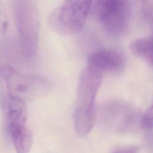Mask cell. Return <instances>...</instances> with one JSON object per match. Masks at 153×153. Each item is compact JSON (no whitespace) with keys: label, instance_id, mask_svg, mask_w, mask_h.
Wrapping results in <instances>:
<instances>
[{"label":"cell","instance_id":"obj_11","mask_svg":"<svg viewBox=\"0 0 153 153\" xmlns=\"http://www.w3.org/2000/svg\"><path fill=\"white\" fill-rule=\"evenodd\" d=\"M140 123L144 128H153V97L152 104L143 113L140 120Z\"/></svg>","mask_w":153,"mask_h":153},{"label":"cell","instance_id":"obj_12","mask_svg":"<svg viewBox=\"0 0 153 153\" xmlns=\"http://www.w3.org/2000/svg\"><path fill=\"white\" fill-rule=\"evenodd\" d=\"M8 17L2 0H0V33L6 32L8 27Z\"/></svg>","mask_w":153,"mask_h":153},{"label":"cell","instance_id":"obj_4","mask_svg":"<svg viewBox=\"0 0 153 153\" xmlns=\"http://www.w3.org/2000/svg\"><path fill=\"white\" fill-rule=\"evenodd\" d=\"M90 12L109 35L115 37L127 31L131 18L128 0H91Z\"/></svg>","mask_w":153,"mask_h":153},{"label":"cell","instance_id":"obj_3","mask_svg":"<svg viewBox=\"0 0 153 153\" xmlns=\"http://www.w3.org/2000/svg\"><path fill=\"white\" fill-rule=\"evenodd\" d=\"M7 126L17 153H28L33 136L27 126V111L25 102L7 94L2 100Z\"/></svg>","mask_w":153,"mask_h":153},{"label":"cell","instance_id":"obj_10","mask_svg":"<svg viewBox=\"0 0 153 153\" xmlns=\"http://www.w3.org/2000/svg\"><path fill=\"white\" fill-rule=\"evenodd\" d=\"M131 17L143 23L153 17V0H128Z\"/></svg>","mask_w":153,"mask_h":153},{"label":"cell","instance_id":"obj_6","mask_svg":"<svg viewBox=\"0 0 153 153\" xmlns=\"http://www.w3.org/2000/svg\"><path fill=\"white\" fill-rule=\"evenodd\" d=\"M14 13L21 53L26 57H31L36 51L39 39L38 11L28 1L17 0L15 3Z\"/></svg>","mask_w":153,"mask_h":153},{"label":"cell","instance_id":"obj_7","mask_svg":"<svg viewBox=\"0 0 153 153\" xmlns=\"http://www.w3.org/2000/svg\"><path fill=\"white\" fill-rule=\"evenodd\" d=\"M123 65L121 54L112 49H102L91 53L87 58V68L102 74L120 70Z\"/></svg>","mask_w":153,"mask_h":153},{"label":"cell","instance_id":"obj_2","mask_svg":"<svg viewBox=\"0 0 153 153\" xmlns=\"http://www.w3.org/2000/svg\"><path fill=\"white\" fill-rule=\"evenodd\" d=\"M91 0H63L49 14L47 25L62 36L79 33L82 30L90 10Z\"/></svg>","mask_w":153,"mask_h":153},{"label":"cell","instance_id":"obj_9","mask_svg":"<svg viewBox=\"0 0 153 153\" xmlns=\"http://www.w3.org/2000/svg\"><path fill=\"white\" fill-rule=\"evenodd\" d=\"M152 35L139 38L130 44V51L153 66V17L151 20Z\"/></svg>","mask_w":153,"mask_h":153},{"label":"cell","instance_id":"obj_8","mask_svg":"<svg viewBox=\"0 0 153 153\" xmlns=\"http://www.w3.org/2000/svg\"><path fill=\"white\" fill-rule=\"evenodd\" d=\"M106 110V121L117 130L122 131L128 129L135 120L134 110L126 104H111Z\"/></svg>","mask_w":153,"mask_h":153},{"label":"cell","instance_id":"obj_1","mask_svg":"<svg viewBox=\"0 0 153 153\" xmlns=\"http://www.w3.org/2000/svg\"><path fill=\"white\" fill-rule=\"evenodd\" d=\"M103 74L88 68L78 79L74 111V124L77 134L85 136L91 130L95 121V99Z\"/></svg>","mask_w":153,"mask_h":153},{"label":"cell","instance_id":"obj_5","mask_svg":"<svg viewBox=\"0 0 153 153\" xmlns=\"http://www.w3.org/2000/svg\"><path fill=\"white\" fill-rule=\"evenodd\" d=\"M1 73L5 82L7 94L24 102L43 97L51 88L46 78L22 74L8 65L2 66Z\"/></svg>","mask_w":153,"mask_h":153}]
</instances>
